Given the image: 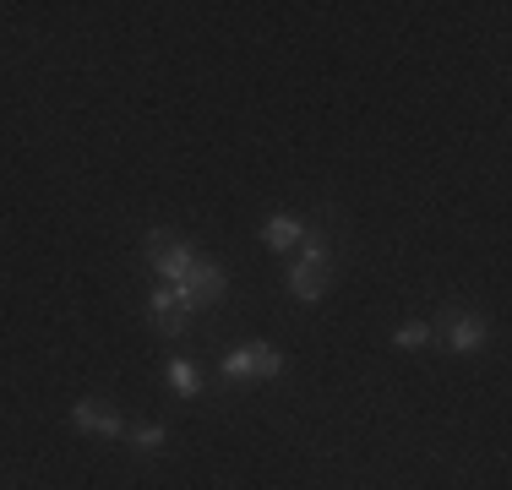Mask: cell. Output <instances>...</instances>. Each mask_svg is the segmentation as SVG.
Listing matches in <instances>:
<instances>
[{"label": "cell", "instance_id": "obj_2", "mask_svg": "<svg viewBox=\"0 0 512 490\" xmlns=\"http://www.w3.org/2000/svg\"><path fill=\"white\" fill-rule=\"evenodd\" d=\"M148 262H153V273L164 278V284H180V278L191 273V267H197V251H191L186 240H175L169 235V229H148Z\"/></svg>", "mask_w": 512, "mask_h": 490}, {"label": "cell", "instance_id": "obj_3", "mask_svg": "<svg viewBox=\"0 0 512 490\" xmlns=\"http://www.w3.org/2000/svg\"><path fill=\"white\" fill-rule=\"evenodd\" d=\"M169 289H180V300H186L191 311H207V305H218L229 294V278H224V267H218V262H202V256H197V267H191L180 284H169Z\"/></svg>", "mask_w": 512, "mask_h": 490}, {"label": "cell", "instance_id": "obj_10", "mask_svg": "<svg viewBox=\"0 0 512 490\" xmlns=\"http://www.w3.org/2000/svg\"><path fill=\"white\" fill-rule=\"evenodd\" d=\"M431 338H436V327H431V322H404V327L393 333V343H398V349H425Z\"/></svg>", "mask_w": 512, "mask_h": 490}, {"label": "cell", "instance_id": "obj_11", "mask_svg": "<svg viewBox=\"0 0 512 490\" xmlns=\"http://www.w3.org/2000/svg\"><path fill=\"white\" fill-rule=\"evenodd\" d=\"M126 441H131L137 452H158V447L169 441V431H164V425H137V431H126Z\"/></svg>", "mask_w": 512, "mask_h": 490}, {"label": "cell", "instance_id": "obj_8", "mask_svg": "<svg viewBox=\"0 0 512 490\" xmlns=\"http://www.w3.org/2000/svg\"><path fill=\"white\" fill-rule=\"evenodd\" d=\"M262 240L273 245V251H295L300 240H306V218H295V213H273L262 224Z\"/></svg>", "mask_w": 512, "mask_h": 490}, {"label": "cell", "instance_id": "obj_9", "mask_svg": "<svg viewBox=\"0 0 512 490\" xmlns=\"http://www.w3.org/2000/svg\"><path fill=\"white\" fill-rule=\"evenodd\" d=\"M169 387H175L180 398H197V392H202L197 365H191V360H169Z\"/></svg>", "mask_w": 512, "mask_h": 490}, {"label": "cell", "instance_id": "obj_6", "mask_svg": "<svg viewBox=\"0 0 512 490\" xmlns=\"http://www.w3.org/2000/svg\"><path fill=\"white\" fill-rule=\"evenodd\" d=\"M186 316H191V305L180 300V289L164 284V289L153 294V327H158L164 338H180V333H186Z\"/></svg>", "mask_w": 512, "mask_h": 490}, {"label": "cell", "instance_id": "obj_5", "mask_svg": "<svg viewBox=\"0 0 512 490\" xmlns=\"http://www.w3.org/2000/svg\"><path fill=\"white\" fill-rule=\"evenodd\" d=\"M431 327H442V338H447L453 354H474V349H485V338H491L485 316H474V311H447L442 322H431Z\"/></svg>", "mask_w": 512, "mask_h": 490}, {"label": "cell", "instance_id": "obj_4", "mask_svg": "<svg viewBox=\"0 0 512 490\" xmlns=\"http://www.w3.org/2000/svg\"><path fill=\"white\" fill-rule=\"evenodd\" d=\"M71 425H77V431H88V436H99V441H126V431H131L109 398H82V403H71Z\"/></svg>", "mask_w": 512, "mask_h": 490}, {"label": "cell", "instance_id": "obj_7", "mask_svg": "<svg viewBox=\"0 0 512 490\" xmlns=\"http://www.w3.org/2000/svg\"><path fill=\"white\" fill-rule=\"evenodd\" d=\"M333 284V262H295L289 267V294L295 300H322Z\"/></svg>", "mask_w": 512, "mask_h": 490}, {"label": "cell", "instance_id": "obj_1", "mask_svg": "<svg viewBox=\"0 0 512 490\" xmlns=\"http://www.w3.org/2000/svg\"><path fill=\"white\" fill-rule=\"evenodd\" d=\"M278 371H284V354L273 343H240V349H229L218 360L224 382H262V376H278Z\"/></svg>", "mask_w": 512, "mask_h": 490}]
</instances>
